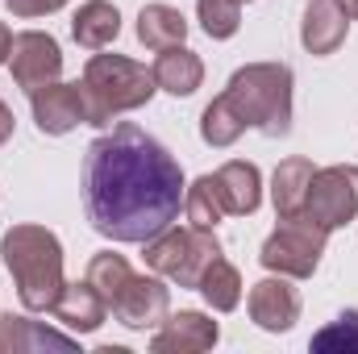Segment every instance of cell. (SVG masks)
Returning <instances> with one entry per match:
<instances>
[{
    "mask_svg": "<svg viewBox=\"0 0 358 354\" xmlns=\"http://www.w3.org/2000/svg\"><path fill=\"white\" fill-rule=\"evenodd\" d=\"M183 167L163 142L134 121L96 138L84 163V204L96 234L108 242H150L183 208Z\"/></svg>",
    "mask_w": 358,
    "mask_h": 354,
    "instance_id": "cell-1",
    "label": "cell"
},
{
    "mask_svg": "<svg viewBox=\"0 0 358 354\" xmlns=\"http://www.w3.org/2000/svg\"><path fill=\"white\" fill-rule=\"evenodd\" d=\"M0 255L17 279V296L29 313H50L59 292L67 288L63 279V246L46 225H13L0 242Z\"/></svg>",
    "mask_w": 358,
    "mask_h": 354,
    "instance_id": "cell-2",
    "label": "cell"
},
{
    "mask_svg": "<svg viewBox=\"0 0 358 354\" xmlns=\"http://www.w3.org/2000/svg\"><path fill=\"white\" fill-rule=\"evenodd\" d=\"M221 100L242 129H259L267 138H283L292 129V71L283 63H250L234 71Z\"/></svg>",
    "mask_w": 358,
    "mask_h": 354,
    "instance_id": "cell-3",
    "label": "cell"
},
{
    "mask_svg": "<svg viewBox=\"0 0 358 354\" xmlns=\"http://www.w3.org/2000/svg\"><path fill=\"white\" fill-rule=\"evenodd\" d=\"M80 88L88 100V125H113V117L150 104L159 84H155L150 67H142L125 55H92Z\"/></svg>",
    "mask_w": 358,
    "mask_h": 354,
    "instance_id": "cell-4",
    "label": "cell"
},
{
    "mask_svg": "<svg viewBox=\"0 0 358 354\" xmlns=\"http://www.w3.org/2000/svg\"><path fill=\"white\" fill-rule=\"evenodd\" d=\"M221 255V242L213 238V229H196V225H183V229H163L159 238L146 242V267L167 275L179 288H196L204 267Z\"/></svg>",
    "mask_w": 358,
    "mask_h": 354,
    "instance_id": "cell-5",
    "label": "cell"
},
{
    "mask_svg": "<svg viewBox=\"0 0 358 354\" xmlns=\"http://www.w3.org/2000/svg\"><path fill=\"white\" fill-rule=\"evenodd\" d=\"M325 242H329V234L317 221H308L304 213L279 217V229L263 242L259 259H263L267 271H279L287 279H308L321 263V255H325Z\"/></svg>",
    "mask_w": 358,
    "mask_h": 354,
    "instance_id": "cell-6",
    "label": "cell"
},
{
    "mask_svg": "<svg viewBox=\"0 0 358 354\" xmlns=\"http://www.w3.org/2000/svg\"><path fill=\"white\" fill-rule=\"evenodd\" d=\"M304 217L325 234L350 225L358 217V167H325L317 171L304 196Z\"/></svg>",
    "mask_w": 358,
    "mask_h": 354,
    "instance_id": "cell-7",
    "label": "cell"
},
{
    "mask_svg": "<svg viewBox=\"0 0 358 354\" xmlns=\"http://www.w3.org/2000/svg\"><path fill=\"white\" fill-rule=\"evenodd\" d=\"M8 71L17 80V88L38 92L46 84L59 80L63 71V50L50 34L42 29H25V34H13V46H8Z\"/></svg>",
    "mask_w": 358,
    "mask_h": 354,
    "instance_id": "cell-8",
    "label": "cell"
},
{
    "mask_svg": "<svg viewBox=\"0 0 358 354\" xmlns=\"http://www.w3.org/2000/svg\"><path fill=\"white\" fill-rule=\"evenodd\" d=\"M29 104H34V125L50 138H63L71 134L76 125H88V100L80 84H46V88L29 92Z\"/></svg>",
    "mask_w": 358,
    "mask_h": 354,
    "instance_id": "cell-9",
    "label": "cell"
},
{
    "mask_svg": "<svg viewBox=\"0 0 358 354\" xmlns=\"http://www.w3.org/2000/svg\"><path fill=\"white\" fill-rule=\"evenodd\" d=\"M113 317L125 325V330H155L167 321V309H171V296L159 279H146V275H129V283L121 288V296L108 304Z\"/></svg>",
    "mask_w": 358,
    "mask_h": 354,
    "instance_id": "cell-10",
    "label": "cell"
},
{
    "mask_svg": "<svg viewBox=\"0 0 358 354\" xmlns=\"http://www.w3.org/2000/svg\"><path fill=\"white\" fill-rule=\"evenodd\" d=\"M250 317L267 334H287L296 325V317H300V292L287 283V275H279V279L271 275V279L250 288Z\"/></svg>",
    "mask_w": 358,
    "mask_h": 354,
    "instance_id": "cell-11",
    "label": "cell"
},
{
    "mask_svg": "<svg viewBox=\"0 0 358 354\" xmlns=\"http://www.w3.org/2000/svg\"><path fill=\"white\" fill-rule=\"evenodd\" d=\"M346 29H350V13L338 0H308L300 21V42L308 55H334L346 42Z\"/></svg>",
    "mask_w": 358,
    "mask_h": 354,
    "instance_id": "cell-12",
    "label": "cell"
},
{
    "mask_svg": "<svg viewBox=\"0 0 358 354\" xmlns=\"http://www.w3.org/2000/svg\"><path fill=\"white\" fill-rule=\"evenodd\" d=\"M213 183H217V196L225 204V217H246L263 204V176L255 163H225L221 171H213Z\"/></svg>",
    "mask_w": 358,
    "mask_h": 354,
    "instance_id": "cell-13",
    "label": "cell"
},
{
    "mask_svg": "<svg viewBox=\"0 0 358 354\" xmlns=\"http://www.w3.org/2000/svg\"><path fill=\"white\" fill-rule=\"evenodd\" d=\"M217 338H221V330L204 313H176L163 321V330L150 338V346L155 351H208V346H217Z\"/></svg>",
    "mask_w": 358,
    "mask_h": 354,
    "instance_id": "cell-14",
    "label": "cell"
},
{
    "mask_svg": "<svg viewBox=\"0 0 358 354\" xmlns=\"http://www.w3.org/2000/svg\"><path fill=\"white\" fill-rule=\"evenodd\" d=\"M50 313H55L67 330H76V334H92V330L108 317V304H104V296L84 279V283H67V288L59 292V300H55Z\"/></svg>",
    "mask_w": 358,
    "mask_h": 354,
    "instance_id": "cell-15",
    "label": "cell"
},
{
    "mask_svg": "<svg viewBox=\"0 0 358 354\" xmlns=\"http://www.w3.org/2000/svg\"><path fill=\"white\" fill-rule=\"evenodd\" d=\"M155 84L163 92H171V96H192V92L204 84V63L187 50V46H167V50H159V59H155Z\"/></svg>",
    "mask_w": 358,
    "mask_h": 354,
    "instance_id": "cell-16",
    "label": "cell"
},
{
    "mask_svg": "<svg viewBox=\"0 0 358 354\" xmlns=\"http://www.w3.org/2000/svg\"><path fill=\"white\" fill-rule=\"evenodd\" d=\"M317 176V167L308 159H283L275 167V179H271V200H275V213L279 217H296L304 213V196H308V183Z\"/></svg>",
    "mask_w": 358,
    "mask_h": 354,
    "instance_id": "cell-17",
    "label": "cell"
},
{
    "mask_svg": "<svg viewBox=\"0 0 358 354\" xmlns=\"http://www.w3.org/2000/svg\"><path fill=\"white\" fill-rule=\"evenodd\" d=\"M71 34H76V42L88 46V50L113 46V38L121 34V13H117V4H108V0H88V4H80V13H76V21H71Z\"/></svg>",
    "mask_w": 358,
    "mask_h": 354,
    "instance_id": "cell-18",
    "label": "cell"
},
{
    "mask_svg": "<svg viewBox=\"0 0 358 354\" xmlns=\"http://www.w3.org/2000/svg\"><path fill=\"white\" fill-rule=\"evenodd\" d=\"M187 38V21L171 4H146L138 13V42L146 50H167V46H183Z\"/></svg>",
    "mask_w": 358,
    "mask_h": 354,
    "instance_id": "cell-19",
    "label": "cell"
},
{
    "mask_svg": "<svg viewBox=\"0 0 358 354\" xmlns=\"http://www.w3.org/2000/svg\"><path fill=\"white\" fill-rule=\"evenodd\" d=\"M196 292L217 309V313H234L238 309V300H242V275H238V267L229 263V259H213V263L204 267V275H200V283H196Z\"/></svg>",
    "mask_w": 358,
    "mask_h": 354,
    "instance_id": "cell-20",
    "label": "cell"
},
{
    "mask_svg": "<svg viewBox=\"0 0 358 354\" xmlns=\"http://www.w3.org/2000/svg\"><path fill=\"white\" fill-rule=\"evenodd\" d=\"M183 213H187V225H196V229H217L225 221V204L217 196L213 176H200L183 192Z\"/></svg>",
    "mask_w": 358,
    "mask_h": 354,
    "instance_id": "cell-21",
    "label": "cell"
},
{
    "mask_svg": "<svg viewBox=\"0 0 358 354\" xmlns=\"http://www.w3.org/2000/svg\"><path fill=\"white\" fill-rule=\"evenodd\" d=\"M129 275H134V271H129V263H125L121 255L100 250V255L88 263V275H84V279H88L100 296H104V304H113V300L121 296V288L129 283Z\"/></svg>",
    "mask_w": 358,
    "mask_h": 354,
    "instance_id": "cell-22",
    "label": "cell"
},
{
    "mask_svg": "<svg viewBox=\"0 0 358 354\" xmlns=\"http://www.w3.org/2000/svg\"><path fill=\"white\" fill-rule=\"evenodd\" d=\"M196 13H200V25L208 38L225 42L238 34L242 25V0H196Z\"/></svg>",
    "mask_w": 358,
    "mask_h": 354,
    "instance_id": "cell-23",
    "label": "cell"
},
{
    "mask_svg": "<svg viewBox=\"0 0 358 354\" xmlns=\"http://www.w3.org/2000/svg\"><path fill=\"white\" fill-rule=\"evenodd\" d=\"M313 351H358V313H342L321 334H313Z\"/></svg>",
    "mask_w": 358,
    "mask_h": 354,
    "instance_id": "cell-24",
    "label": "cell"
},
{
    "mask_svg": "<svg viewBox=\"0 0 358 354\" xmlns=\"http://www.w3.org/2000/svg\"><path fill=\"white\" fill-rule=\"evenodd\" d=\"M67 0H8V8H13V17H46V13H55V8H63Z\"/></svg>",
    "mask_w": 358,
    "mask_h": 354,
    "instance_id": "cell-25",
    "label": "cell"
},
{
    "mask_svg": "<svg viewBox=\"0 0 358 354\" xmlns=\"http://www.w3.org/2000/svg\"><path fill=\"white\" fill-rule=\"evenodd\" d=\"M8 138H13V108L0 100V146H4Z\"/></svg>",
    "mask_w": 358,
    "mask_h": 354,
    "instance_id": "cell-26",
    "label": "cell"
},
{
    "mask_svg": "<svg viewBox=\"0 0 358 354\" xmlns=\"http://www.w3.org/2000/svg\"><path fill=\"white\" fill-rule=\"evenodd\" d=\"M8 46H13V34H8V25L0 21V67L8 63Z\"/></svg>",
    "mask_w": 358,
    "mask_h": 354,
    "instance_id": "cell-27",
    "label": "cell"
},
{
    "mask_svg": "<svg viewBox=\"0 0 358 354\" xmlns=\"http://www.w3.org/2000/svg\"><path fill=\"white\" fill-rule=\"evenodd\" d=\"M338 4H342V8L350 13V21H358V0H338Z\"/></svg>",
    "mask_w": 358,
    "mask_h": 354,
    "instance_id": "cell-28",
    "label": "cell"
},
{
    "mask_svg": "<svg viewBox=\"0 0 358 354\" xmlns=\"http://www.w3.org/2000/svg\"><path fill=\"white\" fill-rule=\"evenodd\" d=\"M242 4H246V0H242Z\"/></svg>",
    "mask_w": 358,
    "mask_h": 354,
    "instance_id": "cell-29",
    "label": "cell"
}]
</instances>
